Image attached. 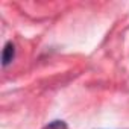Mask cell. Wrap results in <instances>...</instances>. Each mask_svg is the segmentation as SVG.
<instances>
[{
	"label": "cell",
	"instance_id": "2",
	"mask_svg": "<svg viewBox=\"0 0 129 129\" xmlns=\"http://www.w3.org/2000/svg\"><path fill=\"white\" fill-rule=\"evenodd\" d=\"M43 129H69V126L64 120H53L49 124H46Z\"/></svg>",
	"mask_w": 129,
	"mask_h": 129
},
{
	"label": "cell",
	"instance_id": "1",
	"mask_svg": "<svg viewBox=\"0 0 129 129\" xmlns=\"http://www.w3.org/2000/svg\"><path fill=\"white\" fill-rule=\"evenodd\" d=\"M14 58H15V46L11 41H8L3 47V52H2V66L8 67L14 61Z\"/></svg>",
	"mask_w": 129,
	"mask_h": 129
}]
</instances>
